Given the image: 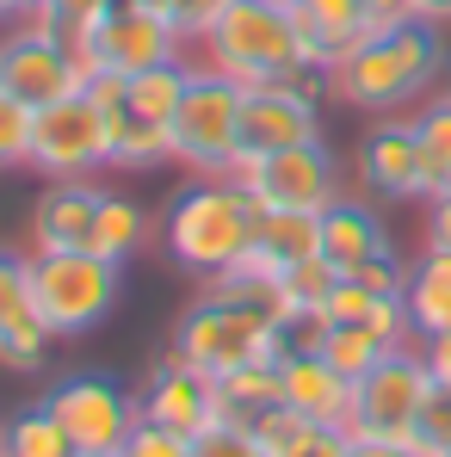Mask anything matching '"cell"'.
Returning <instances> with one entry per match:
<instances>
[{
	"label": "cell",
	"instance_id": "1",
	"mask_svg": "<svg viewBox=\"0 0 451 457\" xmlns=\"http://www.w3.org/2000/svg\"><path fill=\"white\" fill-rule=\"evenodd\" d=\"M439 75H446L439 25L408 19V25H389V31H365V37L334 62V99L389 118V112L427 99V93L439 87Z\"/></svg>",
	"mask_w": 451,
	"mask_h": 457
},
{
	"label": "cell",
	"instance_id": "2",
	"mask_svg": "<svg viewBox=\"0 0 451 457\" xmlns=\"http://www.w3.org/2000/svg\"><path fill=\"white\" fill-rule=\"evenodd\" d=\"M254 228H260V204L229 173H198V186H180L167 198L161 247H167V260L180 272L217 278L235 260L254 253Z\"/></svg>",
	"mask_w": 451,
	"mask_h": 457
},
{
	"label": "cell",
	"instance_id": "3",
	"mask_svg": "<svg viewBox=\"0 0 451 457\" xmlns=\"http://www.w3.org/2000/svg\"><path fill=\"white\" fill-rule=\"evenodd\" d=\"M198 44H205V69L241 80V87L285 80L297 62H309L291 0H229L223 19H217ZM315 69H322V62H315Z\"/></svg>",
	"mask_w": 451,
	"mask_h": 457
},
{
	"label": "cell",
	"instance_id": "4",
	"mask_svg": "<svg viewBox=\"0 0 451 457\" xmlns=\"http://www.w3.org/2000/svg\"><path fill=\"white\" fill-rule=\"evenodd\" d=\"M285 353H291V334L272 315H260L247 303H229V297L192 303L180 315V328H173V346H167V359H180V365H192V371H205L217 383L247 371V365H272Z\"/></svg>",
	"mask_w": 451,
	"mask_h": 457
},
{
	"label": "cell",
	"instance_id": "5",
	"mask_svg": "<svg viewBox=\"0 0 451 457\" xmlns=\"http://www.w3.org/2000/svg\"><path fill=\"white\" fill-rule=\"evenodd\" d=\"M124 297V266L105 253H31V309L56 340L99 328Z\"/></svg>",
	"mask_w": 451,
	"mask_h": 457
},
{
	"label": "cell",
	"instance_id": "6",
	"mask_svg": "<svg viewBox=\"0 0 451 457\" xmlns=\"http://www.w3.org/2000/svg\"><path fill=\"white\" fill-rule=\"evenodd\" d=\"M241 80L217 69H192V87L167 124L173 161H186L192 173H235V143H241Z\"/></svg>",
	"mask_w": 451,
	"mask_h": 457
},
{
	"label": "cell",
	"instance_id": "7",
	"mask_svg": "<svg viewBox=\"0 0 451 457\" xmlns=\"http://www.w3.org/2000/svg\"><path fill=\"white\" fill-rule=\"evenodd\" d=\"M433 395V371H427V353H383L365 378L353 383V414H347V433L353 439H414V420Z\"/></svg>",
	"mask_w": 451,
	"mask_h": 457
},
{
	"label": "cell",
	"instance_id": "8",
	"mask_svg": "<svg viewBox=\"0 0 451 457\" xmlns=\"http://www.w3.org/2000/svg\"><path fill=\"white\" fill-rule=\"evenodd\" d=\"M260 211H309L322 217L328 204H340V161L328 154V143H297L279 154H254L229 173Z\"/></svg>",
	"mask_w": 451,
	"mask_h": 457
},
{
	"label": "cell",
	"instance_id": "9",
	"mask_svg": "<svg viewBox=\"0 0 451 457\" xmlns=\"http://www.w3.org/2000/svg\"><path fill=\"white\" fill-rule=\"evenodd\" d=\"M44 402L69 427L75 452H124L130 433L143 427V395H130L124 383L105 378V371H75V378L56 383Z\"/></svg>",
	"mask_w": 451,
	"mask_h": 457
},
{
	"label": "cell",
	"instance_id": "10",
	"mask_svg": "<svg viewBox=\"0 0 451 457\" xmlns=\"http://www.w3.org/2000/svg\"><path fill=\"white\" fill-rule=\"evenodd\" d=\"M31 167L50 173V179H93L99 167H112L105 112L87 93H69V99L44 105L38 130H31Z\"/></svg>",
	"mask_w": 451,
	"mask_h": 457
},
{
	"label": "cell",
	"instance_id": "11",
	"mask_svg": "<svg viewBox=\"0 0 451 457\" xmlns=\"http://www.w3.org/2000/svg\"><path fill=\"white\" fill-rule=\"evenodd\" d=\"M0 93L25 99L31 112H44V105H56V99L80 93V75H75L69 44L19 19V25L0 37Z\"/></svg>",
	"mask_w": 451,
	"mask_h": 457
},
{
	"label": "cell",
	"instance_id": "12",
	"mask_svg": "<svg viewBox=\"0 0 451 457\" xmlns=\"http://www.w3.org/2000/svg\"><path fill=\"white\" fill-rule=\"evenodd\" d=\"M297 143H322V105L303 99V93H291V87H279V80L247 87V93H241V143H235V167L254 161V154L297 149Z\"/></svg>",
	"mask_w": 451,
	"mask_h": 457
},
{
	"label": "cell",
	"instance_id": "13",
	"mask_svg": "<svg viewBox=\"0 0 451 457\" xmlns=\"http://www.w3.org/2000/svg\"><path fill=\"white\" fill-rule=\"evenodd\" d=\"M359 186L372 198H421L427 204V161H421V137H414V118H377L372 130L359 137Z\"/></svg>",
	"mask_w": 451,
	"mask_h": 457
},
{
	"label": "cell",
	"instance_id": "14",
	"mask_svg": "<svg viewBox=\"0 0 451 457\" xmlns=\"http://www.w3.org/2000/svg\"><path fill=\"white\" fill-rule=\"evenodd\" d=\"M180 31H173V19L167 12H155V6H137V0H118L112 12H105V25H99V62L112 69V75H143V69H161V62H180Z\"/></svg>",
	"mask_w": 451,
	"mask_h": 457
},
{
	"label": "cell",
	"instance_id": "15",
	"mask_svg": "<svg viewBox=\"0 0 451 457\" xmlns=\"http://www.w3.org/2000/svg\"><path fill=\"white\" fill-rule=\"evenodd\" d=\"M143 420L198 439V433H211L223 420V389H217V378H205V371H192L180 359H161L149 371V383H143Z\"/></svg>",
	"mask_w": 451,
	"mask_h": 457
},
{
	"label": "cell",
	"instance_id": "16",
	"mask_svg": "<svg viewBox=\"0 0 451 457\" xmlns=\"http://www.w3.org/2000/svg\"><path fill=\"white\" fill-rule=\"evenodd\" d=\"M105 186L93 179H50V192L31 211V241L38 253H87L93 247V223H99Z\"/></svg>",
	"mask_w": 451,
	"mask_h": 457
},
{
	"label": "cell",
	"instance_id": "17",
	"mask_svg": "<svg viewBox=\"0 0 451 457\" xmlns=\"http://www.w3.org/2000/svg\"><path fill=\"white\" fill-rule=\"evenodd\" d=\"M279 383H285V408L309 414L315 427H347V414H353V383L340 378L315 346H297V340H291V353L279 359Z\"/></svg>",
	"mask_w": 451,
	"mask_h": 457
},
{
	"label": "cell",
	"instance_id": "18",
	"mask_svg": "<svg viewBox=\"0 0 451 457\" xmlns=\"http://www.w3.org/2000/svg\"><path fill=\"white\" fill-rule=\"evenodd\" d=\"M291 12H297L309 62H322V69H334V62L372 31V6H365V0H291Z\"/></svg>",
	"mask_w": 451,
	"mask_h": 457
},
{
	"label": "cell",
	"instance_id": "19",
	"mask_svg": "<svg viewBox=\"0 0 451 457\" xmlns=\"http://www.w3.org/2000/svg\"><path fill=\"white\" fill-rule=\"evenodd\" d=\"M402 303L414 321V340H433L451 328V253L427 247L408 260V285H402Z\"/></svg>",
	"mask_w": 451,
	"mask_h": 457
},
{
	"label": "cell",
	"instance_id": "20",
	"mask_svg": "<svg viewBox=\"0 0 451 457\" xmlns=\"http://www.w3.org/2000/svg\"><path fill=\"white\" fill-rule=\"evenodd\" d=\"M322 253H328L340 272H353V266H365L372 253H389V235H383L372 204L340 198V204L322 211Z\"/></svg>",
	"mask_w": 451,
	"mask_h": 457
},
{
	"label": "cell",
	"instance_id": "21",
	"mask_svg": "<svg viewBox=\"0 0 451 457\" xmlns=\"http://www.w3.org/2000/svg\"><path fill=\"white\" fill-rule=\"evenodd\" d=\"M291 340H297V346H315V353H322V359H328L347 383H359L383 353H396V346H383V340H377L365 321H309V328H297Z\"/></svg>",
	"mask_w": 451,
	"mask_h": 457
},
{
	"label": "cell",
	"instance_id": "22",
	"mask_svg": "<svg viewBox=\"0 0 451 457\" xmlns=\"http://www.w3.org/2000/svg\"><path fill=\"white\" fill-rule=\"evenodd\" d=\"M309 253H322V217L309 211H260V228H254V260L266 266H297Z\"/></svg>",
	"mask_w": 451,
	"mask_h": 457
},
{
	"label": "cell",
	"instance_id": "23",
	"mask_svg": "<svg viewBox=\"0 0 451 457\" xmlns=\"http://www.w3.org/2000/svg\"><path fill=\"white\" fill-rule=\"evenodd\" d=\"M347 272L328 260V253H309V260H297V266H285L279 272V297H285V328L297 334V328H309L322 309H328V297H334V285H340Z\"/></svg>",
	"mask_w": 451,
	"mask_h": 457
},
{
	"label": "cell",
	"instance_id": "24",
	"mask_svg": "<svg viewBox=\"0 0 451 457\" xmlns=\"http://www.w3.org/2000/svg\"><path fill=\"white\" fill-rule=\"evenodd\" d=\"M186 87H192V69L186 62H161V69H143V75L124 80V105L137 118H149V124H173Z\"/></svg>",
	"mask_w": 451,
	"mask_h": 457
},
{
	"label": "cell",
	"instance_id": "25",
	"mask_svg": "<svg viewBox=\"0 0 451 457\" xmlns=\"http://www.w3.org/2000/svg\"><path fill=\"white\" fill-rule=\"evenodd\" d=\"M6 457H80V452L69 439V427L56 420V408L31 402V408H19L6 420Z\"/></svg>",
	"mask_w": 451,
	"mask_h": 457
},
{
	"label": "cell",
	"instance_id": "26",
	"mask_svg": "<svg viewBox=\"0 0 451 457\" xmlns=\"http://www.w3.org/2000/svg\"><path fill=\"white\" fill-rule=\"evenodd\" d=\"M143 241H149V217H143V204H130V198L105 192L99 223H93V253H105V260H118V266H124Z\"/></svg>",
	"mask_w": 451,
	"mask_h": 457
},
{
	"label": "cell",
	"instance_id": "27",
	"mask_svg": "<svg viewBox=\"0 0 451 457\" xmlns=\"http://www.w3.org/2000/svg\"><path fill=\"white\" fill-rule=\"evenodd\" d=\"M217 389H223V420H254V414H266V408H279V402H285L279 359H272V365H247V371L223 378Z\"/></svg>",
	"mask_w": 451,
	"mask_h": 457
},
{
	"label": "cell",
	"instance_id": "28",
	"mask_svg": "<svg viewBox=\"0 0 451 457\" xmlns=\"http://www.w3.org/2000/svg\"><path fill=\"white\" fill-rule=\"evenodd\" d=\"M414 137H421V161H427V198L451 192V105L427 99L414 112Z\"/></svg>",
	"mask_w": 451,
	"mask_h": 457
},
{
	"label": "cell",
	"instance_id": "29",
	"mask_svg": "<svg viewBox=\"0 0 451 457\" xmlns=\"http://www.w3.org/2000/svg\"><path fill=\"white\" fill-rule=\"evenodd\" d=\"M50 340H56V334H50L38 315H25V321L0 328V365H6V371H44Z\"/></svg>",
	"mask_w": 451,
	"mask_h": 457
},
{
	"label": "cell",
	"instance_id": "30",
	"mask_svg": "<svg viewBox=\"0 0 451 457\" xmlns=\"http://www.w3.org/2000/svg\"><path fill=\"white\" fill-rule=\"evenodd\" d=\"M31 130H38V112L13 93H0V173L6 167H31Z\"/></svg>",
	"mask_w": 451,
	"mask_h": 457
},
{
	"label": "cell",
	"instance_id": "31",
	"mask_svg": "<svg viewBox=\"0 0 451 457\" xmlns=\"http://www.w3.org/2000/svg\"><path fill=\"white\" fill-rule=\"evenodd\" d=\"M192 457H272V452L254 439V427H247V420H217L211 433H198V439H192Z\"/></svg>",
	"mask_w": 451,
	"mask_h": 457
},
{
	"label": "cell",
	"instance_id": "32",
	"mask_svg": "<svg viewBox=\"0 0 451 457\" xmlns=\"http://www.w3.org/2000/svg\"><path fill=\"white\" fill-rule=\"evenodd\" d=\"M25 315H38V309H31V260L0 253V328H13V321H25Z\"/></svg>",
	"mask_w": 451,
	"mask_h": 457
},
{
	"label": "cell",
	"instance_id": "33",
	"mask_svg": "<svg viewBox=\"0 0 451 457\" xmlns=\"http://www.w3.org/2000/svg\"><path fill=\"white\" fill-rule=\"evenodd\" d=\"M414 445L427 457L451 452V389L446 383H433V395H427V408H421V420H414Z\"/></svg>",
	"mask_w": 451,
	"mask_h": 457
},
{
	"label": "cell",
	"instance_id": "34",
	"mask_svg": "<svg viewBox=\"0 0 451 457\" xmlns=\"http://www.w3.org/2000/svg\"><path fill=\"white\" fill-rule=\"evenodd\" d=\"M347 278H359L365 291H377V297H402V285H408V260L389 247V253H372L365 266H353Z\"/></svg>",
	"mask_w": 451,
	"mask_h": 457
},
{
	"label": "cell",
	"instance_id": "35",
	"mask_svg": "<svg viewBox=\"0 0 451 457\" xmlns=\"http://www.w3.org/2000/svg\"><path fill=\"white\" fill-rule=\"evenodd\" d=\"M223 6H229V0H161V12L173 19V31H180L186 44H198V37L223 19Z\"/></svg>",
	"mask_w": 451,
	"mask_h": 457
},
{
	"label": "cell",
	"instance_id": "36",
	"mask_svg": "<svg viewBox=\"0 0 451 457\" xmlns=\"http://www.w3.org/2000/svg\"><path fill=\"white\" fill-rule=\"evenodd\" d=\"M124 457H192V439H186V433H173V427H155V420H143V427L130 433Z\"/></svg>",
	"mask_w": 451,
	"mask_h": 457
},
{
	"label": "cell",
	"instance_id": "37",
	"mask_svg": "<svg viewBox=\"0 0 451 457\" xmlns=\"http://www.w3.org/2000/svg\"><path fill=\"white\" fill-rule=\"evenodd\" d=\"M291 457H353V433L347 427H309V439Z\"/></svg>",
	"mask_w": 451,
	"mask_h": 457
},
{
	"label": "cell",
	"instance_id": "38",
	"mask_svg": "<svg viewBox=\"0 0 451 457\" xmlns=\"http://www.w3.org/2000/svg\"><path fill=\"white\" fill-rule=\"evenodd\" d=\"M427 247L451 253V192H433L427 198Z\"/></svg>",
	"mask_w": 451,
	"mask_h": 457
},
{
	"label": "cell",
	"instance_id": "39",
	"mask_svg": "<svg viewBox=\"0 0 451 457\" xmlns=\"http://www.w3.org/2000/svg\"><path fill=\"white\" fill-rule=\"evenodd\" d=\"M421 353H427L433 383H446V389H451V328H446V334H433V340H421Z\"/></svg>",
	"mask_w": 451,
	"mask_h": 457
},
{
	"label": "cell",
	"instance_id": "40",
	"mask_svg": "<svg viewBox=\"0 0 451 457\" xmlns=\"http://www.w3.org/2000/svg\"><path fill=\"white\" fill-rule=\"evenodd\" d=\"M353 457H427L414 439H353Z\"/></svg>",
	"mask_w": 451,
	"mask_h": 457
},
{
	"label": "cell",
	"instance_id": "41",
	"mask_svg": "<svg viewBox=\"0 0 451 457\" xmlns=\"http://www.w3.org/2000/svg\"><path fill=\"white\" fill-rule=\"evenodd\" d=\"M365 6H372V31H389V25L414 19V0H365Z\"/></svg>",
	"mask_w": 451,
	"mask_h": 457
},
{
	"label": "cell",
	"instance_id": "42",
	"mask_svg": "<svg viewBox=\"0 0 451 457\" xmlns=\"http://www.w3.org/2000/svg\"><path fill=\"white\" fill-rule=\"evenodd\" d=\"M414 19H427V25H451V0H414Z\"/></svg>",
	"mask_w": 451,
	"mask_h": 457
},
{
	"label": "cell",
	"instance_id": "43",
	"mask_svg": "<svg viewBox=\"0 0 451 457\" xmlns=\"http://www.w3.org/2000/svg\"><path fill=\"white\" fill-rule=\"evenodd\" d=\"M433 99H446V105H451V62H446V75H439V87H433Z\"/></svg>",
	"mask_w": 451,
	"mask_h": 457
},
{
	"label": "cell",
	"instance_id": "44",
	"mask_svg": "<svg viewBox=\"0 0 451 457\" xmlns=\"http://www.w3.org/2000/svg\"><path fill=\"white\" fill-rule=\"evenodd\" d=\"M0 19H19V0H0Z\"/></svg>",
	"mask_w": 451,
	"mask_h": 457
},
{
	"label": "cell",
	"instance_id": "45",
	"mask_svg": "<svg viewBox=\"0 0 451 457\" xmlns=\"http://www.w3.org/2000/svg\"><path fill=\"white\" fill-rule=\"evenodd\" d=\"M80 457H124V452H80Z\"/></svg>",
	"mask_w": 451,
	"mask_h": 457
},
{
	"label": "cell",
	"instance_id": "46",
	"mask_svg": "<svg viewBox=\"0 0 451 457\" xmlns=\"http://www.w3.org/2000/svg\"><path fill=\"white\" fill-rule=\"evenodd\" d=\"M0 457H6V420H0Z\"/></svg>",
	"mask_w": 451,
	"mask_h": 457
},
{
	"label": "cell",
	"instance_id": "47",
	"mask_svg": "<svg viewBox=\"0 0 451 457\" xmlns=\"http://www.w3.org/2000/svg\"><path fill=\"white\" fill-rule=\"evenodd\" d=\"M31 6H38V0H19V12H31Z\"/></svg>",
	"mask_w": 451,
	"mask_h": 457
},
{
	"label": "cell",
	"instance_id": "48",
	"mask_svg": "<svg viewBox=\"0 0 451 457\" xmlns=\"http://www.w3.org/2000/svg\"><path fill=\"white\" fill-rule=\"evenodd\" d=\"M439 457H451V452H439Z\"/></svg>",
	"mask_w": 451,
	"mask_h": 457
}]
</instances>
